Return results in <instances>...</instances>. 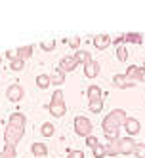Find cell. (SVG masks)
I'll return each instance as SVG.
<instances>
[{
    "label": "cell",
    "instance_id": "cell-33",
    "mask_svg": "<svg viewBox=\"0 0 145 158\" xmlns=\"http://www.w3.org/2000/svg\"><path fill=\"white\" fill-rule=\"evenodd\" d=\"M6 57H8L10 63L15 61V59H19V57H17V50H10V52H6Z\"/></svg>",
    "mask_w": 145,
    "mask_h": 158
},
{
    "label": "cell",
    "instance_id": "cell-31",
    "mask_svg": "<svg viewBox=\"0 0 145 158\" xmlns=\"http://www.w3.org/2000/svg\"><path fill=\"white\" fill-rule=\"evenodd\" d=\"M67 44L73 48V50H79V46H80V38L79 36H73V38H67Z\"/></svg>",
    "mask_w": 145,
    "mask_h": 158
},
{
    "label": "cell",
    "instance_id": "cell-14",
    "mask_svg": "<svg viewBox=\"0 0 145 158\" xmlns=\"http://www.w3.org/2000/svg\"><path fill=\"white\" fill-rule=\"evenodd\" d=\"M113 84H115L117 88H120V89H126V88H132V86H136V84L128 82L124 74H115V76H113Z\"/></svg>",
    "mask_w": 145,
    "mask_h": 158
},
{
    "label": "cell",
    "instance_id": "cell-11",
    "mask_svg": "<svg viewBox=\"0 0 145 158\" xmlns=\"http://www.w3.org/2000/svg\"><path fill=\"white\" fill-rule=\"evenodd\" d=\"M99 74V61H92V63H88L86 67H84V76L86 78H96Z\"/></svg>",
    "mask_w": 145,
    "mask_h": 158
},
{
    "label": "cell",
    "instance_id": "cell-24",
    "mask_svg": "<svg viewBox=\"0 0 145 158\" xmlns=\"http://www.w3.org/2000/svg\"><path fill=\"white\" fill-rule=\"evenodd\" d=\"M141 40H143V35H139V32H126V42L141 44Z\"/></svg>",
    "mask_w": 145,
    "mask_h": 158
},
{
    "label": "cell",
    "instance_id": "cell-2",
    "mask_svg": "<svg viewBox=\"0 0 145 158\" xmlns=\"http://www.w3.org/2000/svg\"><path fill=\"white\" fill-rule=\"evenodd\" d=\"M23 135H25V130H21V128H14V126H6L4 130V141L6 145H17L21 139H23Z\"/></svg>",
    "mask_w": 145,
    "mask_h": 158
},
{
    "label": "cell",
    "instance_id": "cell-6",
    "mask_svg": "<svg viewBox=\"0 0 145 158\" xmlns=\"http://www.w3.org/2000/svg\"><path fill=\"white\" fill-rule=\"evenodd\" d=\"M124 130L128 131V137H134V135H138V133L141 131V124H139L138 118L128 116V120L124 122Z\"/></svg>",
    "mask_w": 145,
    "mask_h": 158
},
{
    "label": "cell",
    "instance_id": "cell-15",
    "mask_svg": "<svg viewBox=\"0 0 145 158\" xmlns=\"http://www.w3.org/2000/svg\"><path fill=\"white\" fill-rule=\"evenodd\" d=\"M101 95H103V92H101V88H99V86H96V84L88 86V89H86V97L90 99V101H94V99H101Z\"/></svg>",
    "mask_w": 145,
    "mask_h": 158
},
{
    "label": "cell",
    "instance_id": "cell-10",
    "mask_svg": "<svg viewBox=\"0 0 145 158\" xmlns=\"http://www.w3.org/2000/svg\"><path fill=\"white\" fill-rule=\"evenodd\" d=\"M48 110H50V114H53L55 118H61V116L67 114V105L65 103H59V105L48 103Z\"/></svg>",
    "mask_w": 145,
    "mask_h": 158
},
{
    "label": "cell",
    "instance_id": "cell-17",
    "mask_svg": "<svg viewBox=\"0 0 145 158\" xmlns=\"http://www.w3.org/2000/svg\"><path fill=\"white\" fill-rule=\"evenodd\" d=\"M50 80H52V84H55V86H61V84L65 82V73H63L61 69H53V73L50 74Z\"/></svg>",
    "mask_w": 145,
    "mask_h": 158
},
{
    "label": "cell",
    "instance_id": "cell-22",
    "mask_svg": "<svg viewBox=\"0 0 145 158\" xmlns=\"http://www.w3.org/2000/svg\"><path fill=\"white\" fill-rule=\"evenodd\" d=\"M53 131H55V128H53V124H52V122H44L42 126H40V133L44 135V137H52Z\"/></svg>",
    "mask_w": 145,
    "mask_h": 158
},
{
    "label": "cell",
    "instance_id": "cell-20",
    "mask_svg": "<svg viewBox=\"0 0 145 158\" xmlns=\"http://www.w3.org/2000/svg\"><path fill=\"white\" fill-rule=\"evenodd\" d=\"M31 55H32V46H21V48H17V57L21 61H27Z\"/></svg>",
    "mask_w": 145,
    "mask_h": 158
},
{
    "label": "cell",
    "instance_id": "cell-21",
    "mask_svg": "<svg viewBox=\"0 0 145 158\" xmlns=\"http://www.w3.org/2000/svg\"><path fill=\"white\" fill-rule=\"evenodd\" d=\"M50 84H52L50 74H38V76H36V86H38L40 89H46Z\"/></svg>",
    "mask_w": 145,
    "mask_h": 158
},
{
    "label": "cell",
    "instance_id": "cell-29",
    "mask_svg": "<svg viewBox=\"0 0 145 158\" xmlns=\"http://www.w3.org/2000/svg\"><path fill=\"white\" fill-rule=\"evenodd\" d=\"M23 67H25V61H21V59H15V61H12V63H10V69H12V71H21V69H23Z\"/></svg>",
    "mask_w": 145,
    "mask_h": 158
},
{
    "label": "cell",
    "instance_id": "cell-34",
    "mask_svg": "<svg viewBox=\"0 0 145 158\" xmlns=\"http://www.w3.org/2000/svg\"><path fill=\"white\" fill-rule=\"evenodd\" d=\"M69 158H84L82 151H69Z\"/></svg>",
    "mask_w": 145,
    "mask_h": 158
},
{
    "label": "cell",
    "instance_id": "cell-3",
    "mask_svg": "<svg viewBox=\"0 0 145 158\" xmlns=\"http://www.w3.org/2000/svg\"><path fill=\"white\" fill-rule=\"evenodd\" d=\"M75 131H76V135H80V137L92 135V122H90V118L76 116L75 118Z\"/></svg>",
    "mask_w": 145,
    "mask_h": 158
},
{
    "label": "cell",
    "instance_id": "cell-25",
    "mask_svg": "<svg viewBox=\"0 0 145 158\" xmlns=\"http://www.w3.org/2000/svg\"><path fill=\"white\" fill-rule=\"evenodd\" d=\"M50 103H53V105L65 103V99H63V92H61V89H55V92H53V95H52V99H50Z\"/></svg>",
    "mask_w": 145,
    "mask_h": 158
},
{
    "label": "cell",
    "instance_id": "cell-5",
    "mask_svg": "<svg viewBox=\"0 0 145 158\" xmlns=\"http://www.w3.org/2000/svg\"><path fill=\"white\" fill-rule=\"evenodd\" d=\"M134 147H136V141H134L132 137H122L118 141V152L124 154V156H130L134 152Z\"/></svg>",
    "mask_w": 145,
    "mask_h": 158
},
{
    "label": "cell",
    "instance_id": "cell-12",
    "mask_svg": "<svg viewBox=\"0 0 145 158\" xmlns=\"http://www.w3.org/2000/svg\"><path fill=\"white\" fill-rule=\"evenodd\" d=\"M75 59L79 61V65H88V63H92L94 59H92V53L90 52H86V50H76V53H75Z\"/></svg>",
    "mask_w": 145,
    "mask_h": 158
},
{
    "label": "cell",
    "instance_id": "cell-13",
    "mask_svg": "<svg viewBox=\"0 0 145 158\" xmlns=\"http://www.w3.org/2000/svg\"><path fill=\"white\" fill-rule=\"evenodd\" d=\"M31 152H32V156H36V158L48 156V147L44 143H32L31 145Z\"/></svg>",
    "mask_w": 145,
    "mask_h": 158
},
{
    "label": "cell",
    "instance_id": "cell-19",
    "mask_svg": "<svg viewBox=\"0 0 145 158\" xmlns=\"http://www.w3.org/2000/svg\"><path fill=\"white\" fill-rule=\"evenodd\" d=\"M88 109H90L94 114H99L103 110V99H94V101H88Z\"/></svg>",
    "mask_w": 145,
    "mask_h": 158
},
{
    "label": "cell",
    "instance_id": "cell-27",
    "mask_svg": "<svg viewBox=\"0 0 145 158\" xmlns=\"http://www.w3.org/2000/svg\"><path fill=\"white\" fill-rule=\"evenodd\" d=\"M117 59L122 61V63L128 59V50H126L124 46H118V48H117Z\"/></svg>",
    "mask_w": 145,
    "mask_h": 158
},
{
    "label": "cell",
    "instance_id": "cell-30",
    "mask_svg": "<svg viewBox=\"0 0 145 158\" xmlns=\"http://www.w3.org/2000/svg\"><path fill=\"white\" fill-rule=\"evenodd\" d=\"M86 145L90 147V149H96V147L99 145V139L96 137V135H88V137H86Z\"/></svg>",
    "mask_w": 145,
    "mask_h": 158
},
{
    "label": "cell",
    "instance_id": "cell-18",
    "mask_svg": "<svg viewBox=\"0 0 145 158\" xmlns=\"http://www.w3.org/2000/svg\"><path fill=\"white\" fill-rule=\"evenodd\" d=\"M118 141H120V139H113V141H109V143L105 145L107 156H117V154H120V152H118Z\"/></svg>",
    "mask_w": 145,
    "mask_h": 158
},
{
    "label": "cell",
    "instance_id": "cell-16",
    "mask_svg": "<svg viewBox=\"0 0 145 158\" xmlns=\"http://www.w3.org/2000/svg\"><path fill=\"white\" fill-rule=\"evenodd\" d=\"M138 74H139V67L138 65H130L128 69H126V73H124V76H126V80L128 82H138Z\"/></svg>",
    "mask_w": 145,
    "mask_h": 158
},
{
    "label": "cell",
    "instance_id": "cell-8",
    "mask_svg": "<svg viewBox=\"0 0 145 158\" xmlns=\"http://www.w3.org/2000/svg\"><path fill=\"white\" fill-rule=\"evenodd\" d=\"M76 67H79V61L75 59V55H65V57L59 61V69L63 73H71V71L76 69Z\"/></svg>",
    "mask_w": 145,
    "mask_h": 158
},
{
    "label": "cell",
    "instance_id": "cell-4",
    "mask_svg": "<svg viewBox=\"0 0 145 158\" xmlns=\"http://www.w3.org/2000/svg\"><path fill=\"white\" fill-rule=\"evenodd\" d=\"M23 88H21L19 84H12V86H8V89H6V97L12 101V103H17V101H21L23 99Z\"/></svg>",
    "mask_w": 145,
    "mask_h": 158
},
{
    "label": "cell",
    "instance_id": "cell-32",
    "mask_svg": "<svg viewBox=\"0 0 145 158\" xmlns=\"http://www.w3.org/2000/svg\"><path fill=\"white\" fill-rule=\"evenodd\" d=\"M40 48H42L44 52H52V50L55 48V42H53V40H48V42H42V44H40Z\"/></svg>",
    "mask_w": 145,
    "mask_h": 158
},
{
    "label": "cell",
    "instance_id": "cell-28",
    "mask_svg": "<svg viewBox=\"0 0 145 158\" xmlns=\"http://www.w3.org/2000/svg\"><path fill=\"white\" fill-rule=\"evenodd\" d=\"M94 151V158H103V156H107V152H105V145H101L99 143L96 149H92Z\"/></svg>",
    "mask_w": 145,
    "mask_h": 158
},
{
    "label": "cell",
    "instance_id": "cell-36",
    "mask_svg": "<svg viewBox=\"0 0 145 158\" xmlns=\"http://www.w3.org/2000/svg\"><path fill=\"white\" fill-rule=\"evenodd\" d=\"M113 42L117 44V46H120L122 42H126V35H120V36H115V38H113Z\"/></svg>",
    "mask_w": 145,
    "mask_h": 158
},
{
    "label": "cell",
    "instance_id": "cell-23",
    "mask_svg": "<svg viewBox=\"0 0 145 158\" xmlns=\"http://www.w3.org/2000/svg\"><path fill=\"white\" fill-rule=\"evenodd\" d=\"M0 158H15V147L14 145H4L2 152H0Z\"/></svg>",
    "mask_w": 145,
    "mask_h": 158
},
{
    "label": "cell",
    "instance_id": "cell-1",
    "mask_svg": "<svg viewBox=\"0 0 145 158\" xmlns=\"http://www.w3.org/2000/svg\"><path fill=\"white\" fill-rule=\"evenodd\" d=\"M126 120H128V114L124 109H113L109 114H105L101 128H103V131L105 130H120V126H124Z\"/></svg>",
    "mask_w": 145,
    "mask_h": 158
},
{
    "label": "cell",
    "instance_id": "cell-9",
    "mask_svg": "<svg viewBox=\"0 0 145 158\" xmlns=\"http://www.w3.org/2000/svg\"><path fill=\"white\" fill-rule=\"evenodd\" d=\"M111 42H113V38H111L109 35H97V36H94V46H96L97 50H105V48H109Z\"/></svg>",
    "mask_w": 145,
    "mask_h": 158
},
{
    "label": "cell",
    "instance_id": "cell-26",
    "mask_svg": "<svg viewBox=\"0 0 145 158\" xmlns=\"http://www.w3.org/2000/svg\"><path fill=\"white\" fill-rule=\"evenodd\" d=\"M132 154H136L138 158H145V143H136Z\"/></svg>",
    "mask_w": 145,
    "mask_h": 158
},
{
    "label": "cell",
    "instance_id": "cell-7",
    "mask_svg": "<svg viewBox=\"0 0 145 158\" xmlns=\"http://www.w3.org/2000/svg\"><path fill=\"white\" fill-rule=\"evenodd\" d=\"M8 126L25 130V126H27V118H25V114H23V112H14V114H10V118H8Z\"/></svg>",
    "mask_w": 145,
    "mask_h": 158
},
{
    "label": "cell",
    "instance_id": "cell-35",
    "mask_svg": "<svg viewBox=\"0 0 145 158\" xmlns=\"http://www.w3.org/2000/svg\"><path fill=\"white\" fill-rule=\"evenodd\" d=\"M138 82H145V65L139 67V74H138Z\"/></svg>",
    "mask_w": 145,
    "mask_h": 158
}]
</instances>
